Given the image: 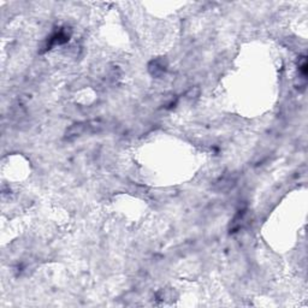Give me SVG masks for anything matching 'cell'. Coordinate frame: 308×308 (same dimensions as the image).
Returning a JSON list of instances; mask_svg holds the SVG:
<instances>
[{"label": "cell", "mask_w": 308, "mask_h": 308, "mask_svg": "<svg viewBox=\"0 0 308 308\" xmlns=\"http://www.w3.org/2000/svg\"><path fill=\"white\" fill-rule=\"evenodd\" d=\"M69 38L70 35L65 29L57 30V32H54L53 34L50 36V39H48L47 45H46V51L51 50L52 47H54V46L57 45H63V43L68 42Z\"/></svg>", "instance_id": "obj_3"}, {"label": "cell", "mask_w": 308, "mask_h": 308, "mask_svg": "<svg viewBox=\"0 0 308 308\" xmlns=\"http://www.w3.org/2000/svg\"><path fill=\"white\" fill-rule=\"evenodd\" d=\"M102 128V124L97 121H89V122H80V123L74 124L71 125L68 130L65 131V139L68 140H74L77 137H81L87 134L95 133V131H99V129Z\"/></svg>", "instance_id": "obj_1"}, {"label": "cell", "mask_w": 308, "mask_h": 308, "mask_svg": "<svg viewBox=\"0 0 308 308\" xmlns=\"http://www.w3.org/2000/svg\"><path fill=\"white\" fill-rule=\"evenodd\" d=\"M236 185V177L234 175H225L216 181L214 183V190L219 193H225V191L231 190Z\"/></svg>", "instance_id": "obj_2"}, {"label": "cell", "mask_w": 308, "mask_h": 308, "mask_svg": "<svg viewBox=\"0 0 308 308\" xmlns=\"http://www.w3.org/2000/svg\"><path fill=\"white\" fill-rule=\"evenodd\" d=\"M165 70H166V65L162 59H157V61H153L149 64V72L155 77H159L160 75L164 74Z\"/></svg>", "instance_id": "obj_4"}]
</instances>
